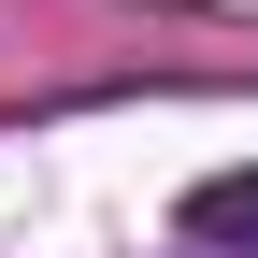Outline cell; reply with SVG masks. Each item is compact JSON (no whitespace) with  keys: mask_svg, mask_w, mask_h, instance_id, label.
I'll return each instance as SVG.
<instances>
[{"mask_svg":"<svg viewBox=\"0 0 258 258\" xmlns=\"http://www.w3.org/2000/svg\"><path fill=\"white\" fill-rule=\"evenodd\" d=\"M186 244L258 258V172H201V186H186Z\"/></svg>","mask_w":258,"mask_h":258,"instance_id":"1","label":"cell"}]
</instances>
